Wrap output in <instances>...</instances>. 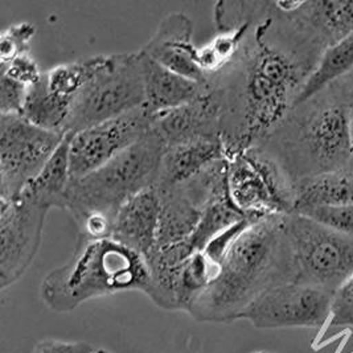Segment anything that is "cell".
Wrapping results in <instances>:
<instances>
[{"mask_svg": "<svg viewBox=\"0 0 353 353\" xmlns=\"http://www.w3.org/2000/svg\"><path fill=\"white\" fill-rule=\"evenodd\" d=\"M249 3L250 26L240 48L207 82L226 157L261 143L285 119L325 49L294 11L276 1Z\"/></svg>", "mask_w": 353, "mask_h": 353, "instance_id": "obj_1", "label": "cell"}, {"mask_svg": "<svg viewBox=\"0 0 353 353\" xmlns=\"http://www.w3.org/2000/svg\"><path fill=\"white\" fill-rule=\"evenodd\" d=\"M285 216L262 219L242 232L220 263L214 281L187 310L191 318L203 323L241 321L246 308L262 294L295 282Z\"/></svg>", "mask_w": 353, "mask_h": 353, "instance_id": "obj_2", "label": "cell"}, {"mask_svg": "<svg viewBox=\"0 0 353 353\" xmlns=\"http://www.w3.org/2000/svg\"><path fill=\"white\" fill-rule=\"evenodd\" d=\"M294 183L352 164V131L347 76L295 105L261 142Z\"/></svg>", "mask_w": 353, "mask_h": 353, "instance_id": "obj_3", "label": "cell"}, {"mask_svg": "<svg viewBox=\"0 0 353 353\" xmlns=\"http://www.w3.org/2000/svg\"><path fill=\"white\" fill-rule=\"evenodd\" d=\"M145 258L112 237L77 241L63 266L49 272L40 285L44 305L54 312H70L92 299L123 291L148 294Z\"/></svg>", "mask_w": 353, "mask_h": 353, "instance_id": "obj_4", "label": "cell"}, {"mask_svg": "<svg viewBox=\"0 0 353 353\" xmlns=\"http://www.w3.org/2000/svg\"><path fill=\"white\" fill-rule=\"evenodd\" d=\"M164 152L161 139L150 130L138 143L85 176L70 179L65 210L76 226L101 219L114 228L115 217L131 197L155 187Z\"/></svg>", "mask_w": 353, "mask_h": 353, "instance_id": "obj_5", "label": "cell"}, {"mask_svg": "<svg viewBox=\"0 0 353 353\" xmlns=\"http://www.w3.org/2000/svg\"><path fill=\"white\" fill-rule=\"evenodd\" d=\"M141 52L99 54L94 72L74 99L65 128L74 134L145 106Z\"/></svg>", "mask_w": 353, "mask_h": 353, "instance_id": "obj_6", "label": "cell"}, {"mask_svg": "<svg viewBox=\"0 0 353 353\" xmlns=\"http://www.w3.org/2000/svg\"><path fill=\"white\" fill-rule=\"evenodd\" d=\"M226 190L234 208L249 219L262 220L294 212V183L258 145L226 157Z\"/></svg>", "mask_w": 353, "mask_h": 353, "instance_id": "obj_7", "label": "cell"}, {"mask_svg": "<svg viewBox=\"0 0 353 353\" xmlns=\"http://www.w3.org/2000/svg\"><path fill=\"white\" fill-rule=\"evenodd\" d=\"M296 283L335 292L353 275V237L335 232L305 216H285Z\"/></svg>", "mask_w": 353, "mask_h": 353, "instance_id": "obj_8", "label": "cell"}, {"mask_svg": "<svg viewBox=\"0 0 353 353\" xmlns=\"http://www.w3.org/2000/svg\"><path fill=\"white\" fill-rule=\"evenodd\" d=\"M65 134L39 128L19 114H0V200H12L39 175Z\"/></svg>", "mask_w": 353, "mask_h": 353, "instance_id": "obj_9", "label": "cell"}, {"mask_svg": "<svg viewBox=\"0 0 353 353\" xmlns=\"http://www.w3.org/2000/svg\"><path fill=\"white\" fill-rule=\"evenodd\" d=\"M159 196L161 221L155 246L188 240L205 210L214 201L228 196L226 158L210 164L199 175Z\"/></svg>", "mask_w": 353, "mask_h": 353, "instance_id": "obj_10", "label": "cell"}, {"mask_svg": "<svg viewBox=\"0 0 353 353\" xmlns=\"http://www.w3.org/2000/svg\"><path fill=\"white\" fill-rule=\"evenodd\" d=\"M332 295L328 290L291 282L262 294L241 321L258 330L321 328L330 321Z\"/></svg>", "mask_w": 353, "mask_h": 353, "instance_id": "obj_11", "label": "cell"}, {"mask_svg": "<svg viewBox=\"0 0 353 353\" xmlns=\"http://www.w3.org/2000/svg\"><path fill=\"white\" fill-rule=\"evenodd\" d=\"M152 115L145 106L69 137L70 177H81L115 159L145 137Z\"/></svg>", "mask_w": 353, "mask_h": 353, "instance_id": "obj_12", "label": "cell"}, {"mask_svg": "<svg viewBox=\"0 0 353 353\" xmlns=\"http://www.w3.org/2000/svg\"><path fill=\"white\" fill-rule=\"evenodd\" d=\"M49 209L17 196L0 200V290L26 274L37 254Z\"/></svg>", "mask_w": 353, "mask_h": 353, "instance_id": "obj_13", "label": "cell"}, {"mask_svg": "<svg viewBox=\"0 0 353 353\" xmlns=\"http://www.w3.org/2000/svg\"><path fill=\"white\" fill-rule=\"evenodd\" d=\"M151 131L161 139L164 148L223 141L219 109L209 93L184 106L152 115Z\"/></svg>", "mask_w": 353, "mask_h": 353, "instance_id": "obj_14", "label": "cell"}, {"mask_svg": "<svg viewBox=\"0 0 353 353\" xmlns=\"http://www.w3.org/2000/svg\"><path fill=\"white\" fill-rule=\"evenodd\" d=\"M192 37V20L181 12L171 14L161 20L141 50L177 74L207 85V77L196 63L199 47L193 44Z\"/></svg>", "mask_w": 353, "mask_h": 353, "instance_id": "obj_15", "label": "cell"}, {"mask_svg": "<svg viewBox=\"0 0 353 353\" xmlns=\"http://www.w3.org/2000/svg\"><path fill=\"white\" fill-rule=\"evenodd\" d=\"M159 221L161 196L152 187L135 194L119 209L112 239L145 258L158 242Z\"/></svg>", "mask_w": 353, "mask_h": 353, "instance_id": "obj_16", "label": "cell"}, {"mask_svg": "<svg viewBox=\"0 0 353 353\" xmlns=\"http://www.w3.org/2000/svg\"><path fill=\"white\" fill-rule=\"evenodd\" d=\"M139 52L145 77V108L151 115L184 106L208 93L207 85L177 74Z\"/></svg>", "mask_w": 353, "mask_h": 353, "instance_id": "obj_17", "label": "cell"}, {"mask_svg": "<svg viewBox=\"0 0 353 353\" xmlns=\"http://www.w3.org/2000/svg\"><path fill=\"white\" fill-rule=\"evenodd\" d=\"M225 158L223 141H203L164 148L154 188L159 194L165 193Z\"/></svg>", "mask_w": 353, "mask_h": 353, "instance_id": "obj_18", "label": "cell"}, {"mask_svg": "<svg viewBox=\"0 0 353 353\" xmlns=\"http://www.w3.org/2000/svg\"><path fill=\"white\" fill-rule=\"evenodd\" d=\"M283 10H292L315 33L325 48L353 34V1L310 0L276 1Z\"/></svg>", "mask_w": 353, "mask_h": 353, "instance_id": "obj_19", "label": "cell"}, {"mask_svg": "<svg viewBox=\"0 0 353 353\" xmlns=\"http://www.w3.org/2000/svg\"><path fill=\"white\" fill-rule=\"evenodd\" d=\"M292 213L323 207L353 204V171L351 168L302 179L295 183Z\"/></svg>", "mask_w": 353, "mask_h": 353, "instance_id": "obj_20", "label": "cell"}, {"mask_svg": "<svg viewBox=\"0 0 353 353\" xmlns=\"http://www.w3.org/2000/svg\"><path fill=\"white\" fill-rule=\"evenodd\" d=\"M69 168V137L57 148L39 175L28 183L19 194L44 208L64 209L66 190L70 183Z\"/></svg>", "mask_w": 353, "mask_h": 353, "instance_id": "obj_21", "label": "cell"}, {"mask_svg": "<svg viewBox=\"0 0 353 353\" xmlns=\"http://www.w3.org/2000/svg\"><path fill=\"white\" fill-rule=\"evenodd\" d=\"M352 70L353 34H351L340 43L323 50L318 64L305 81L295 105L319 94L332 83L348 76Z\"/></svg>", "mask_w": 353, "mask_h": 353, "instance_id": "obj_22", "label": "cell"}, {"mask_svg": "<svg viewBox=\"0 0 353 353\" xmlns=\"http://www.w3.org/2000/svg\"><path fill=\"white\" fill-rule=\"evenodd\" d=\"M245 219L249 217L243 216L240 210L234 208L229 200V196L214 201L205 210L200 224L197 225L192 236L188 239L194 253L203 252L213 239Z\"/></svg>", "mask_w": 353, "mask_h": 353, "instance_id": "obj_23", "label": "cell"}, {"mask_svg": "<svg viewBox=\"0 0 353 353\" xmlns=\"http://www.w3.org/2000/svg\"><path fill=\"white\" fill-rule=\"evenodd\" d=\"M37 30L32 23L19 21L4 30L0 36V64H8L24 53H30Z\"/></svg>", "mask_w": 353, "mask_h": 353, "instance_id": "obj_24", "label": "cell"}, {"mask_svg": "<svg viewBox=\"0 0 353 353\" xmlns=\"http://www.w3.org/2000/svg\"><path fill=\"white\" fill-rule=\"evenodd\" d=\"M335 232L353 237V204L341 207H323L298 213Z\"/></svg>", "mask_w": 353, "mask_h": 353, "instance_id": "obj_25", "label": "cell"}, {"mask_svg": "<svg viewBox=\"0 0 353 353\" xmlns=\"http://www.w3.org/2000/svg\"><path fill=\"white\" fill-rule=\"evenodd\" d=\"M0 74H4L31 89L41 80L44 72L30 52L19 56L8 64H0Z\"/></svg>", "mask_w": 353, "mask_h": 353, "instance_id": "obj_26", "label": "cell"}, {"mask_svg": "<svg viewBox=\"0 0 353 353\" xmlns=\"http://www.w3.org/2000/svg\"><path fill=\"white\" fill-rule=\"evenodd\" d=\"M331 327H353V275L332 295Z\"/></svg>", "mask_w": 353, "mask_h": 353, "instance_id": "obj_27", "label": "cell"}, {"mask_svg": "<svg viewBox=\"0 0 353 353\" xmlns=\"http://www.w3.org/2000/svg\"><path fill=\"white\" fill-rule=\"evenodd\" d=\"M30 88L0 74V114H23Z\"/></svg>", "mask_w": 353, "mask_h": 353, "instance_id": "obj_28", "label": "cell"}, {"mask_svg": "<svg viewBox=\"0 0 353 353\" xmlns=\"http://www.w3.org/2000/svg\"><path fill=\"white\" fill-rule=\"evenodd\" d=\"M97 348L86 341L44 339L33 347L32 353H97Z\"/></svg>", "mask_w": 353, "mask_h": 353, "instance_id": "obj_29", "label": "cell"}, {"mask_svg": "<svg viewBox=\"0 0 353 353\" xmlns=\"http://www.w3.org/2000/svg\"><path fill=\"white\" fill-rule=\"evenodd\" d=\"M348 81V90H350V112H351V131H352V164L351 170L353 171V70L347 76Z\"/></svg>", "mask_w": 353, "mask_h": 353, "instance_id": "obj_30", "label": "cell"}, {"mask_svg": "<svg viewBox=\"0 0 353 353\" xmlns=\"http://www.w3.org/2000/svg\"><path fill=\"white\" fill-rule=\"evenodd\" d=\"M97 353H112L110 351H106V350H98Z\"/></svg>", "mask_w": 353, "mask_h": 353, "instance_id": "obj_31", "label": "cell"}, {"mask_svg": "<svg viewBox=\"0 0 353 353\" xmlns=\"http://www.w3.org/2000/svg\"><path fill=\"white\" fill-rule=\"evenodd\" d=\"M250 353H268V352H265V351H254V352H250Z\"/></svg>", "mask_w": 353, "mask_h": 353, "instance_id": "obj_32", "label": "cell"}]
</instances>
